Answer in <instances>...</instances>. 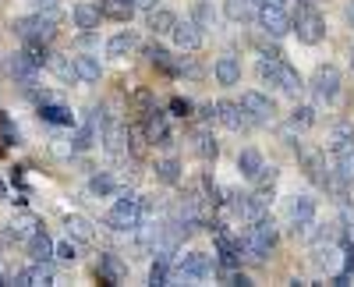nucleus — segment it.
Wrapping results in <instances>:
<instances>
[{
  "label": "nucleus",
  "mask_w": 354,
  "mask_h": 287,
  "mask_svg": "<svg viewBox=\"0 0 354 287\" xmlns=\"http://www.w3.org/2000/svg\"><path fill=\"white\" fill-rule=\"evenodd\" d=\"M57 25H61V11H36L28 18H15L11 33L21 43H50L57 36Z\"/></svg>",
  "instance_id": "nucleus-1"
},
{
  "label": "nucleus",
  "mask_w": 354,
  "mask_h": 287,
  "mask_svg": "<svg viewBox=\"0 0 354 287\" xmlns=\"http://www.w3.org/2000/svg\"><path fill=\"white\" fill-rule=\"evenodd\" d=\"M113 195H117V203L110 206V213H106L103 223L110 227V231H117V234H128V231H135L138 220H142L138 195H135V192H121V188H117Z\"/></svg>",
  "instance_id": "nucleus-2"
},
{
  "label": "nucleus",
  "mask_w": 354,
  "mask_h": 287,
  "mask_svg": "<svg viewBox=\"0 0 354 287\" xmlns=\"http://www.w3.org/2000/svg\"><path fill=\"white\" fill-rule=\"evenodd\" d=\"M290 33H298V39L305 46L322 43V36H326V21H322V15L312 8V0H298V8H294V15H290Z\"/></svg>",
  "instance_id": "nucleus-3"
},
{
  "label": "nucleus",
  "mask_w": 354,
  "mask_h": 287,
  "mask_svg": "<svg viewBox=\"0 0 354 287\" xmlns=\"http://www.w3.org/2000/svg\"><path fill=\"white\" fill-rule=\"evenodd\" d=\"M255 21L262 25V33H270V36H287L290 33V15L283 4H277V0H266V4L255 8Z\"/></svg>",
  "instance_id": "nucleus-4"
},
{
  "label": "nucleus",
  "mask_w": 354,
  "mask_h": 287,
  "mask_svg": "<svg viewBox=\"0 0 354 287\" xmlns=\"http://www.w3.org/2000/svg\"><path fill=\"white\" fill-rule=\"evenodd\" d=\"M209 273H213V255H205V252H185L174 263L177 280H205Z\"/></svg>",
  "instance_id": "nucleus-5"
},
{
  "label": "nucleus",
  "mask_w": 354,
  "mask_h": 287,
  "mask_svg": "<svg viewBox=\"0 0 354 287\" xmlns=\"http://www.w3.org/2000/svg\"><path fill=\"white\" fill-rule=\"evenodd\" d=\"M340 68L337 64H319L315 75H312V93L319 103H333L340 96Z\"/></svg>",
  "instance_id": "nucleus-6"
},
{
  "label": "nucleus",
  "mask_w": 354,
  "mask_h": 287,
  "mask_svg": "<svg viewBox=\"0 0 354 287\" xmlns=\"http://www.w3.org/2000/svg\"><path fill=\"white\" fill-rule=\"evenodd\" d=\"M294 153H298V163L305 170V178L322 188V181H326V153L315 149V146H301V142H294Z\"/></svg>",
  "instance_id": "nucleus-7"
},
{
  "label": "nucleus",
  "mask_w": 354,
  "mask_h": 287,
  "mask_svg": "<svg viewBox=\"0 0 354 287\" xmlns=\"http://www.w3.org/2000/svg\"><path fill=\"white\" fill-rule=\"evenodd\" d=\"M213 113H216V121H220L223 128H230V131H248V128H255V121L241 110V103H234V100H216V103H213Z\"/></svg>",
  "instance_id": "nucleus-8"
},
{
  "label": "nucleus",
  "mask_w": 354,
  "mask_h": 287,
  "mask_svg": "<svg viewBox=\"0 0 354 287\" xmlns=\"http://www.w3.org/2000/svg\"><path fill=\"white\" fill-rule=\"evenodd\" d=\"M142 118H145V121H142L145 142H156V146H174V131H170V124H167V113H163V110L149 107Z\"/></svg>",
  "instance_id": "nucleus-9"
},
{
  "label": "nucleus",
  "mask_w": 354,
  "mask_h": 287,
  "mask_svg": "<svg viewBox=\"0 0 354 287\" xmlns=\"http://www.w3.org/2000/svg\"><path fill=\"white\" fill-rule=\"evenodd\" d=\"M170 39H174V46L181 50V53H195V50H202V43H205V28H198L192 18H188V21H174Z\"/></svg>",
  "instance_id": "nucleus-10"
},
{
  "label": "nucleus",
  "mask_w": 354,
  "mask_h": 287,
  "mask_svg": "<svg viewBox=\"0 0 354 287\" xmlns=\"http://www.w3.org/2000/svg\"><path fill=\"white\" fill-rule=\"evenodd\" d=\"M241 110L248 113V118H252L255 124H266V121H273L277 103H273L270 96H262V93L248 89V93H241Z\"/></svg>",
  "instance_id": "nucleus-11"
},
{
  "label": "nucleus",
  "mask_w": 354,
  "mask_h": 287,
  "mask_svg": "<svg viewBox=\"0 0 354 287\" xmlns=\"http://www.w3.org/2000/svg\"><path fill=\"white\" fill-rule=\"evenodd\" d=\"M312 263H315L322 273L344 270V245H340V241H319V245L312 248Z\"/></svg>",
  "instance_id": "nucleus-12"
},
{
  "label": "nucleus",
  "mask_w": 354,
  "mask_h": 287,
  "mask_svg": "<svg viewBox=\"0 0 354 287\" xmlns=\"http://www.w3.org/2000/svg\"><path fill=\"white\" fill-rule=\"evenodd\" d=\"M8 71H11V78H15V85H18L21 93H28V96L36 93V78H39V68H32V64H28L25 57H21V50H18V53H11Z\"/></svg>",
  "instance_id": "nucleus-13"
},
{
  "label": "nucleus",
  "mask_w": 354,
  "mask_h": 287,
  "mask_svg": "<svg viewBox=\"0 0 354 287\" xmlns=\"http://www.w3.org/2000/svg\"><path fill=\"white\" fill-rule=\"evenodd\" d=\"M64 231H68V238L78 241V245H93V241H96V223L88 220V216H82V213H68V216H64Z\"/></svg>",
  "instance_id": "nucleus-14"
},
{
  "label": "nucleus",
  "mask_w": 354,
  "mask_h": 287,
  "mask_svg": "<svg viewBox=\"0 0 354 287\" xmlns=\"http://www.w3.org/2000/svg\"><path fill=\"white\" fill-rule=\"evenodd\" d=\"M96 273L106 287H117L124 277H128V266L121 263V255H113V252H103L100 255V263H96Z\"/></svg>",
  "instance_id": "nucleus-15"
},
{
  "label": "nucleus",
  "mask_w": 354,
  "mask_h": 287,
  "mask_svg": "<svg viewBox=\"0 0 354 287\" xmlns=\"http://www.w3.org/2000/svg\"><path fill=\"white\" fill-rule=\"evenodd\" d=\"M315 210H319V203H315L312 195H294L290 203H287V220H290V227H301V223L315 220Z\"/></svg>",
  "instance_id": "nucleus-16"
},
{
  "label": "nucleus",
  "mask_w": 354,
  "mask_h": 287,
  "mask_svg": "<svg viewBox=\"0 0 354 287\" xmlns=\"http://www.w3.org/2000/svg\"><path fill=\"white\" fill-rule=\"evenodd\" d=\"M39 118H43L46 124H57V128H75V113H71V107L57 103V100H43V103H39Z\"/></svg>",
  "instance_id": "nucleus-17"
},
{
  "label": "nucleus",
  "mask_w": 354,
  "mask_h": 287,
  "mask_svg": "<svg viewBox=\"0 0 354 287\" xmlns=\"http://www.w3.org/2000/svg\"><path fill=\"white\" fill-rule=\"evenodd\" d=\"M213 75H216L220 85H238L241 82V61H238V57H230V53H223V57H216Z\"/></svg>",
  "instance_id": "nucleus-18"
},
{
  "label": "nucleus",
  "mask_w": 354,
  "mask_h": 287,
  "mask_svg": "<svg viewBox=\"0 0 354 287\" xmlns=\"http://www.w3.org/2000/svg\"><path fill=\"white\" fill-rule=\"evenodd\" d=\"M8 231H11V238H15V241H28L36 231H43V220H39L36 213H18V216L11 220Z\"/></svg>",
  "instance_id": "nucleus-19"
},
{
  "label": "nucleus",
  "mask_w": 354,
  "mask_h": 287,
  "mask_svg": "<svg viewBox=\"0 0 354 287\" xmlns=\"http://www.w3.org/2000/svg\"><path fill=\"white\" fill-rule=\"evenodd\" d=\"M71 61H75V75H78V82H82V85H96V82L103 78V68H100L96 57L78 53V57H71Z\"/></svg>",
  "instance_id": "nucleus-20"
},
{
  "label": "nucleus",
  "mask_w": 354,
  "mask_h": 287,
  "mask_svg": "<svg viewBox=\"0 0 354 287\" xmlns=\"http://www.w3.org/2000/svg\"><path fill=\"white\" fill-rule=\"evenodd\" d=\"M192 146H195V153L202 160H216L220 156V142H216V135L209 128H195L192 131Z\"/></svg>",
  "instance_id": "nucleus-21"
},
{
  "label": "nucleus",
  "mask_w": 354,
  "mask_h": 287,
  "mask_svg": "<svg viewBox=\"0 0 354 287\" xmlns=\"http://www.w3.org/2000/svg\"><path fill=\"white\" fill-rule=\"evenodd\" d=\"M135 11V0H100V15L110 21H131Z\"/></svg>",
  "instance_id": "nucleus-22"
},
{
  "label": "nucleus",
  "mask_w": 354,
  "mask_h": 287,
  "mask_svg": "<svg viewBox=\"0 0 354 287\" xmlns=\"http://www.w3.org/2000/svg\"><path fill=\"white\" fill-rule=\"evenodd\" d=\"M100 4H75L71 11V21L75 28H82V33H93V28H100Z\"/></svg>",
  "instance_id": "nucleus-23"
},
{
  "label": "nucleus",
  "mask_w": 354,
  "mask_h": 287,
  "mask_svg": "<svg viewBox=\"0 0 354 287\" xmlns=\"http://www.w3.org/2000/svg\"><path fill=\"white\" fill-rule=\"evenodd\" d=\"M149 18H145V28H149L153 36H170V28H174V21H177V15L174 11H167V8H153V11H145Z\"/></svg>",
  "instance_id": "nucleus-24"
},
{
  "label": "nucleus",
  "mask_w": 354,
  "mask_h": 287,
  "mask_svg": "<svg viewBox=\"0 0 354 287\" xmlns=\"http://www.w3.org/2000/svg\"><path fill=\"white\" fill-rule=\"evenodd\" d=\"M25 245H28V255H32V263H53V241H50L46 231H36Z\"/></svg>",
  "instance_id": "nucleus-25"
},
{
  "label": "nucleus",
  "mask_w": 354,
  "mask_h": 287,
  "mask_svg": "<svg viewBox=\"0 0 354 287\" xmlns=\"http://www.w3.org/2000/svg\"><path fill=\"white\" fill-rule=\"evenodd\" d=\"M46 68H50L57 78H61L64 85H78V75H75V61H71V57H64V53H50Z\"/></svg>",
  "instance_id": "nucleus-26"
},
{
  "label": "nucleus",
  "mask_w": 354,
  "mask_h": 287,
  "mask_svg": "<svg viewBox=\"0 0 354 287\" xmlns=\"http://www.w3.org/2000/svg\"><path fill=\"white\" fill-rule=\"evenodd\" d=\"M135 46H138L135 33H117V36L106 39V57H113V61H124V57H128Z\"/></svg>",
  "instance_id": "nucleus-27"
},
{
  "label": "nucleus",
  "mask_w": 354,
  "mask_h": 287,
  "mask_svg": "<svg viewBox=\"0 0 354 287\" xmlns=\"http://www.w3.org/2000/svg\"><path fill=\"white\" fill-rule=\"evenodd\" d=\"M142 53L149 57V64H156L160 71H167V75H177V57H174L170 50H163L160 43H149V46H145Z\"/></svg>",
  "instance_id": "nucleus-28"
},
{
  "label": "nucleus",
  "mask_w": 354,
  "mask_h": 287,
  "mask_svg": "<svg viewBox=\"0 0 354 287\" xmlns=\"http://www.w3.org/2000/svg\"><path fill=\"white\" fill-rule=\"evenodd\" d=\"M223 15L234 25H245V21H255V4L252 0H223Z\"/></svg>",
  "instance_id": "nucleus-29"
},
{
  "label": "nucleus",
  "mask_w": 354,
  "mask_h": 287,
  "mask_svg": "<svg viewBox=\"0 0 354 287\" xmlns=\"http://www.w3.org/2000/svg\"><path fill=\"white\" fill-rule=\"evenodd\" d=\"M100 142V131L93 124H78L71 128V153H88Z\"/></svg>",
  "instance_id": "nucleus-30"
},
{
  "label": "nucleus",
  "mask_w": 354,
  "mask_h": 287,
  "mask_svg": "<svg viewBox=\"0 0 354 287\" xmlns=\"http://www.w3.org/2000/svg\"><path fill=\"white\" fill-rule=\"evenodd\" d=\"M277 89H283V93H290V96H298V93L305 89V78L294 71L287 61H280V85H277Z\"/></svg>",
  "instance_id": "nucleus-31"
},
{
  "label": "nucleus",
  "mask_w": 354,
  "mask_h": 287,
  "mask_svg": "<svg viewBox=\"0 0 354 287\" xmlns=\"http://www.w3.org/2000/svg\"><path fill=\"white\" fill-rule=\"evenodd\" d=\"M53 284V270L50 263H32L25 270V287H50Z\"/></svg>",
  "instance_id": "nucleus-32"
},
{
  "label": "nucleus",
  "mask_w": 354,
  "mask_h": 287,
  "mask_svg": "<svg viewBox=\"0 0 354 287\" xmlns=\"http://www.w3.org/2000/svg\"><path fill=\"white\" fill-rule=\"evenodd\" d=\"M156 178H160L163 185H181V160H174V156L160 160V163H156Z\"/></svg>",
  "instance_id": "nucleus-33"
},
{
  "label": "nucleus",
  "mask_w": 354,
  "mask_h": 287,
  "mask_svg": "<svg viewBox=\"0 0 354 287\" xmlns=\"http://www.w3.org/2000/svg\"><path fill=\"white\" fill-rule=\"evenodd\" d=\"M21 57H25V61L28 64H32V68H46V61H50V50H46V43H21Z\"/></svg>",
  "instance_id": "nucleus-34"
},
{
  "label": "nucleus",
  "mask_w": 354,
  "mask_h": 287,
  "mask_svg": "<svg viewBox=\"0 0 354 287\" xmlns=\"http://www.w3.org/2000/svg\"><path fill=\"white\" fill-rule=\"evenodd\" d=\"M88 192L100 195V198H106V195H113V192H117V178H113V174H106V170H100V174L88 178Z\"/></svg>",
  "instance_id": "nucleus-35"
},
{
  "label": "nucleus",
  "mask_w": 354,
  "mask_h": 287,
  "mask_svg": "<svg viewBox=\"0 0 354 287\" xmlns=\"http://www.w3.org/2000/svg\"><path fill=\"white\" fill-rule=\"evenodd\" d=\"M262 163H266V160H262L259 149H241V153H238V170H241L245 178H255Z\"/></svg>",
  "instance_id": "nucleus-36"
},
{
  "label": "nucleus",
  "mask_w": 354,
  "mask_h": 287,
  "mask_svg": "<svg viewBox=\"0 0 354 287\" xmlns=\"http://www.w3.org/2000/svg\"><path fill=\"white\" fill-rule=\"evenodd\" d=\"M315 124V107H294V113H290V128L294 131H305V128H312Z\"/></svg>",
  "instance_id": "nucleus-37"
},
{
  "label": "nucleus",
  "mask_w": 354,
  "mask_h": 287,
  "mask_svg": "<svg viewBox=\"0 0 354 287\" xmlns=\"http://www.w3.org/2000/svg\"><path fill=\"white\" fill-rule=\"evenodd\" d=\"M252 46H255L262 57H283V50H280L277 36H270V33H266V36H255V39H252Z\"/></svg>",
  "instance_id": "nucleus-38"
},
{
  "label": "nucleus",
  "mask_w": 354,
  "mask_h": 287,
  "mask_svg": "<svg viewBox=\"0 0 354 287\" xmlns=\"http://www.w3.org/2000/svg\"><path fill=\"white\" fill-rule=\"evenodd\" d=\"M53 259L71 266V263L78 259V241H71V238H68V241H61V245H53Z\"/></svg>",
  "instance_id": "nucleus-39"
},
{
  "label": "nucleus",
  "mask_w": 354,
  "mask_h": 287,
  "mask_svg": "<svg viewBox=\"0 0 354 287\" xmlns=\"http://www.w3.org/2000/svg\"><path fill=\"white\" fill-rule=\"evenodd\" d=\"M167 280H170V263H167V259H156V263L149 266V284H153V287H167Z\"/></svg>",
  "instance_id": "nucleus-40"
},
{
  "label": "nucleus",
  "mask_w": 354,
  "mask_h": 287,
  "mask_svg": "<svg viewBox=\"0 0 354 287\" xmlns=\"http://www.w3.org/2000/svg\"><path fill=\"white\" fill-rule=\"evenodd\" d=\"M0 138H4V146H18L21 142V131L15 128L11 118H4V113H0Z\"/></svg>",
  "instance_id": "nucleus-41"
},
{
  "label": "nucleus",
  "mask_w": 354,
  "mask_h": 287,
  "mask_svg": "<svg viewBox=\"0 0 354 287\" xmlns=\"http://www.w3.org/2000/svg\"><path fill=\"white\" fill-rule=\"evenodd\" d=\"M192 21H195L198 28H213L216 15H213V8H209V4H195V11H192Z\"/></svg>",
  "instance_id": "nucleus-42"
},
{
  "label": "nucleus",
  "mask_w": 354,
  "mask_h": 287,
  "mask_svg": "<svg viewBox=\"0 0 354 287\" xmlns=\"http://www.w3.org/2000/svg\"><path fill=\"white\" fill-rule=\"evenodd\" d=\"M330 142H354V124H351V121H340V124H333V131H330Z\"/></svg>",
  "instance_id": "nucleus-43"
},
{
  "label": "nucleus",
  "mask_w": 354,
  "mask_h": 287,
  "mask_svg": "<svg viewBox=\"0 0 354 287\" xmlns=\"http://www.w3.org/2000/svg\"><path fill=\"white\" fill-rule=\"evenodd\" d=\"M277 178H280V170H277V167H266V163H262V167H259V174H255L252 181H255V185H277Z\"/></svg>",
  "instance_id": "nucleus-44"
},
{
  "label": "nucleus",
  "mask_w": 354,
  "mask_h": 287,
  "mask_svg": "<svg viewBox=\"0 0 354 287\" xmlns=\"http://www.w3.org/2000/svg\"><path fill=\"white\" fill-rule=\"evenodd\" d=\"M192 100H185V96H174L170 100V113H177V118H192Z\"/></svg>",
  "instance_id": "nucleus-45"
},
{
  "label": "nucleus",
  "mask_w": 354,
  "mask_h": 287,
  "mask_svg": "<svg viewBox=\"0 0 354 287\" xmlns=\"http://www.w3.org/2000/svg\"><path fill=\"white\" fill-rule=\"evenodd\" d=\"M149 103H153V96H149V93H145V89H138V93H135V107H138L142 113H145V110H149Z\"/></svg>",
  "instance_id": "nucleus-46"
},
{
  "label": "nucleus",
  "mask_w": 354,
  "mask_h": 287,
  "mask_svg": "<svg viewBox=\"0 0 354 287\" xmlns=\"http://www.w3.org/2000/svg\"><path fill=\"white\" fill-rule=\"evenodd\" d=\"M36 11H57V0H28Z\"/></svg>",
  "instance_id": "nucleus-47"
},
{
  "label": "nucleus",
  "mask_w": 354,
  "mask_h": 287,
  "mask_svg": "<svg viewBox=\"0 0 354 287\" xmlns=\"http://www.w3.org/2000/svg\"><path fill=\"white\" fill-rule=\"evenodd\" d=\"M135 8L138 11H153V8H160V0H135Z\"/></svg>",
  "instance_id": "nucleus-48"
},
{
  "label": "nucleus",
  "mask_w": 354,
  "mask_h": 287,
  "mask_svg": "<svg viewBox=\"0 0 354 287\" xmlns=\"http://www.w3.org/2000/svg\"><path fill=\"white\" fill-rule=\"evenodd\" d=\"M347 18H351V25H354V4H351V8H347Z\"/></svg>",
  "instance_id": "nucleus-49"
},
{
  "label": "nucleus",
  "mask_w": 354,
  "mask_h": 287,
  "mask_svg": "<svg viewBox=\"0 0 354 287\" xmlns=\"http://www.w3.org/2000/svg\"><path fill=\"white\" fill-rule=\"evenodd\" d=\"M252 4H255V8H259V4H266V0H252Z\"/></svg>",
  "instance_id": "nucleus-50"
},
{
  "label": "nucleus",
  "mask_w": 354,
  "mask_h": 287,
  "mask_svg": "<svg viewBox=\"0 0 354 287\" xmlns=\"http://www.w3.org/2000/svg\"><path fill=\"white\" fill-rule=\"evenodd\" d=\"M351 68H354V50H351Z\"/></svg>",
  "instance_id": "nucleus-51"
},
{
  "label": "nucleus",
  "mask_w": 354,
  "mask_h": 287,
  "mask_svg": "<svg viewBox=\"0 0 354 287\" xmlns=\"http://www.w3.org/2000/svg\"><path fill=\"white\" fill-rule=\"evenodd\" d=\"M277 4H290V0H277Z\"/></svg>",
  "instance_id": "nucleus-52"
},
{
  "label": "nucleus",
  "mask_w": 354,
  "mask_h": 287,
  "mask_svg": "<svg viewBox=\"0 0 354 287\" xmlns=\"http://www.w3.org/2000/svg\"><path fill=\"white\" fill-rule=\"evenodd\" d=\"M0 284H4V277H0Z\"/></svg>",
  "instance_id": "nucleus-53"
}]
</instances>
